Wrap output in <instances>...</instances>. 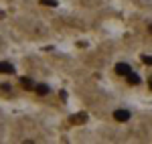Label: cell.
I'll use <instances>...</instances> for the list:
<instances>
[{"instance_id": "6da1fadb", "label": "cell", "mask_w": 152, "mask_h": 144, "mask_svg": "<svg viewBox=\"0 0 152 144\" xmlns=\"http://www.w3.org/2000/svg\"><path fill=\"white\" fill-rule=\"evenodd\" d=\"M114 118H116L118 122H126L130 118V112L128 110H116V112H114Z\"/></svg>"}, {"instance_id": "7a4b0ae2", "label": "cell", "mask_w": 152, "mask_h": 144, "mask_svg": "<svg viewBox=\"0 0 152 144\" xmlns=\"http://www.w3.org/2000/svg\"><path fill=\"white\" fill-rule=\"evenodd\" d=\"M130 71H132V69H130L128 63H116V73L118 75H128Z\"/></svg>"}, {"instance_id": "3957f363", "label": "cell", "mask_w": 152, "mask_h": 144, "mask_svg": "<svg viewBox=\"0 0 152 144\" xmlns=\"http://www.w3.org/2000/svg\"><path fill=\"white\" fill-rule=\"evenodd\" d=\"M126 79H128V83H130V85H138V83H140V77H138V75H136L134 71H130L128 75H126Z\"/></svg>"}, {"instance_id": "277c9868", "label": "cell", "mask_w": 152, "mask_h": 144, "mask_svg": "<svg viewBox=\"0 0 152 144\" xmlns=\"http://www.w3.org/2000/svg\"><path fill=\"white\" fill-rule=\"evenodd\" d=\"M35 91L39 94V96H47V94H49V85L39 83V85H35Z\"/></svg>"}, {"instance_id": "5b68a950", "label": "cell", "mask_w": 152, "mask_h": 144, "mask_svg": "<svg viewBox=\"0 0 152 144\" xmlns=\"http://www.w3.org/2000/svg\"><path fill=\"white\" fill-rule=\"evenodd\" d=\"M0 73H14V67L10 63H2L0 61Z\"/></svg>"}, {"instance_id": "8992f818", "label": "cell", "mask_w": 152, "mask_h": 144, "mask_svg": "<svg viewBox=\"0 0 152 144\" xmlns=\"http://www.w3.org/2000/svg\"><path fill=\"white\" fill-rule=\"evenodd\" d=\"M18 81H20V83H23L24 87H26V89H35V83H33V81H31L28 77H20Z\"/></svg>"}, {"instance_id": "52a82bcc", "label": "cell", "mask_w": 152, "mask_h": 144, "mask_svg": "<svg viewBox=\"0 0 152 144\" xmlns=\"http://www.w3.org/2000/svg\"><path fill=\"white\" fill-rule=\"evenodd\" d=\"M87 120V116H85V114H75V116H73V124H81V122H85Z\"/></svg>"}, {"instance_id": "ba28073f", "label": "cell", "mask_w": 152, "mask_h": 144, "mask_svg": "<svg viewBox=\"0 0 152 144\" xmlns=\"http://www.w3.org/2000/svg\"><path fill=\"white\" fill-rule=\"evenodd\" d=\"M41 4H45V6H57L55 0H41Z\"/></svg>"}, {"instance_id": "9c48e42d", "label": "cell", "mask_w": 152, "mask_h": 144, "mask_svg": "<svg viewBox=\"0 0 152 144\" xmlns=\"http://www.w3.org/2000/svg\"><path fill=\"white\" fill-rule=\"evenodd\" d=\"M142 63H146V65H152V57H148V55H142Z\"/></svg>"}, {"instance_id": "30bf717a", "label": "cell", "mask_w": 152, "mask_h": 144, "mask_svg": "<svg viewBox=\"0 0 152 144\" xmlns=\"http://www.w3.org/2000/svg\"><path fill=\"white\" fill-rule=\"evenodd\" d=\"M148 85H150V89H152V77H148Z\"/></svg>"}, {"instance_id": "8fae6325", "label": "cell", "mask_w": 152, "mask_h": 144, "mask_svg": "<svg viewBox=\"0 0 152 144\" xmlns=\"http://www.w3.org/2000/svg\"><path fill=\"white\" fill-rule=\"evenodd\" d=\"M148 31H150V33H152V23H150V24H148Z\"/></svg>"}]
</instances>
